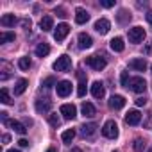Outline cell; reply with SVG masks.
<instances>
[{"label":"cell","mask_w":152,"mask_h":152,"mask_svg":"<svg viewBox=\"0 0 152 152\" xmlns=\"http://www.w3.org/2000/svg\"><path fill=\"white\" fill-rule=\"evenodd\" d=\"M102 134L106 138H109V140H115L118 136V125H116V122L115 120H107L104 124V127H102Z\"/></svg>","instance_id":"6da1fadb"},{"label":"cell","mask_w":152,"mask_h":152,"mask_svg":"<svg viewBox=\"0 0 152 152\" xmlns=\"http://www.w3.org/2000/svg\"><path fill=\"white\" fill-rule=\"evenodd\" d=\"M86 64H88L90 68H93V70L100 72V70H104V68H106V59H104V57H100V56H90V57H86Z\"/></svg>","instance_id":"7a4b0ae2"},{"label":"cell","mask_w":152,"mask_h":152,"mask_svg":"<svg viewBox=\"0 0 152 152\" xmlns=\"http://www.w3.org/2000/svg\"><path fill=\"white\" fill-rule=\"evenodd\" d=\"M72 68V59L68 56H59L57 61L54 63V70L56 72H68Z\"/></svg>","instance_id":"3957f363"},{"label":"cell","mask_w":152,"mask_h":152,"mask_svg":"<svg viewBox=\"0 0 152 152\" xmlns=\"http://www.w3.org/2000/svg\"><path fill=\"white\" fill-rule=\"evenodd\" d=\"M129 88H131L134 93H143V91L147 90V83H145L143 77H132V79L129 81Z\"/></svg>","instance_id":"277c9868"},{"label":"cell","mask_w":152,"mask_h":152,"mask_svg":"<svg viewBox=\"0 0 152 152\" xmlns=\"http://www.w3.org/2000/svg\"><path fill=\"white\" fill-rule=\"evenodd\" d=\"M143 39H145L143 27H132V29H129V41L131 43H141Z\"/></svg>","instance_id":"5b68a950"},{"label":"cell","mask_w":152,"mask_h":152,"mask_svg":"<svg viewBox=\"0 0 152 152\" xmlns=\"http://www.w3.org/2000/svg\"><path fill=\"white\" fill-rule=\"evenodd\" d=\"M59 113H61L66 120H73L75 116H77V107H75L73 104H63L61 109H59Z\"/></svg>","instance_id":"8992f818"},{"label":"cell","mask_w":152,"mask_h":152,"mask_svg":"<svg viewBox=\"0 0 152 152\" xmlns=\"http://www.w3.org/2000/svg\"><path fill=\"white\" fill-rule=\"evenodd\" d=\"M68 32H70V25L68 23H59L56 27V31H54V39L56 41H63L68 36Z\"/></svg>","instance_id":"52a82bcc"},{"label":"cell","mask_w":152,"mask_h":152,"mask_svg":"<svg viewBox=\"0 0 152 152\" xmlns=\"http://www.w3.org/2000/svg\"><path fill=\"white\" fill-rule=\"evenodd\" d=\"M56 91H57V95L59 97H68L70 93H72V83L70 81H61V83H57L56 84Z\"/></svg>","instance_id":"ba28073f"},{"label":"cell","mask_w":152,"mask_h":152,"mask_svg":"<svg viewBox=\"0 0 152 152\" xmlns=\"http://www.w3.org/2000/svg\"><path fill=\"white\" fill-rule=\"evenodd\" d=\"M140 122H141V113L138 109H132L125 115V124L127 125H138Z\"/></svg>","instance_id":"9c48e42d"},{"label":"cell","mask_w":152,"mask_h":152,"mask_svg":"<svg viewBox=\"0 0 152 152\" xmlns=\"http://www.w3.org/2000/svg\"><path fill=\"white\" fill-rule=\"evenodd\" d=\"M109 29H111L109 20L100 18V20H97V22H95V31H97L99 34H107V32H109Z\"/></svg>","instance_id":"30bf717a"},{"label":"cell","mask_w":152,"mask_h":152,"mask_svg":"<svg viewBox=\"0 0 152 152\" xmlns=\"http://www.w3.org/2000/svg\"><path fill=\"white\" fill-rule=\"evenodd\" d=\"M91 95H93L95 99H102V97L106 95V88H104V84H102L100 81H95V83L91 84Z\"/></svg>","instance_id":"8fae6325"},{"label":"cell","mask_w":152,"mask_h":152,"mask_svg":"<svg viewBox=\"0 0 152 152\" xmlns=\"http://www.w3.org/2000/svg\"><path fill=\"white\" fill-rule=\"evenodd\" d=\"M124 106H125V99H124L122 95H113V97L109 99V107H111V109L118 111V109H122Z\"/></svg>","instance_id":"7c38bea8"},{"label":"cell","mask_w":152,"mask_h":152,"mask_svg":"<svg viewBox=\"0 0 152 152\" xmlns=\"http://www.w3.org/2000/svg\"><path fill=\"white\" fill-rule=\"evenodd\" d=\"M7 127H11L15 132H18V134H25L27 132V127L22 124V122H18V120H7V122H4Z\"/></svg>","instance_id":"4fadbf2b"},{"label":"cell","mask_w":152,"mask_h":152,"mask_svg":"<svg viewBox=\"0 0 152 152\" xmlns=\"http://www.w3.org/2000/svg\"><path fill=\"white\" fill-rule=\"evenodd\" d=\"M88 20H90V15H88L86 9H83V7H77V9H75V22H77L79 25L86 23Z\"/></svg>","instance_id":"5bb4252c"},{"label":"cell","mask_w":152,"mask_h":152,"mask_svg":"<svg viewBox=\"0 0 152 152\" xmlns=\"http://www.w3.org/2000/svg\"><path fill=\"white\" fill-rule=\"evenodd\" d=\"M129 66H131L132 70H136V72H145V70H147V61H145L143 57H136V59H132V61L129 63Z\"/></svg>","instance_id":"9a60e30c"},{"label":"cell","mask_w":152,"mask_h":152,"mask_svg":"<svg viewBox=\"0 0 152 152\" xmlns=\"http://www.w3.org/2000/svg\"><path fill=\"white\" fill-rule=\"evenodd\" d=\"M77 77H79V88H77V97H84L86 95V77L83 72H77Z\"/></svg>","instance_id":"2e32d148"},{"label":"cell","mask_w":152,"mask_h":152,"mask_svg":"<svg viewBox=\"0 0 152 152\" xmlns=\"http://www.w3.org/2000/svg\"><path fill=\"white\" fill-rule=\"evenodd\" d=\"M39 27H41L43 32L52 31V29H54V18H52V16H43L41 22H39Z\"/></svg>","instance_id":"e0dca14e"},{"label":"cell","mask_w":152,"mask_h":152,"mask_svg":"<svg viewBox=\"0 0 152 152\" xmlns=\"http://www.w3.org/2000/svg\"><path fill=\"white\" fill-rule=\"evenodd\" d=\"M93 45V39H91V36L90 34H84V32H81L79 34V47L81 48H90Z\"/></svg>","instance_id":"ac0fdd59"},{"label":"cell","mask_w":152,"mask_h":152,"mask_svg":"<svg viewBox=\"0 0 152 152\" xmlns=\"http://www.w3.org/2000/svg\"><path fill=\"white\" fill-rule=\"evenodd\" d=\"M95 131H97V124H95V122L84 124V125L81 127V132H83V136H91V134H95Z\"/></svg>","instance_id":"d6986e66"},{"label":"cell","mask_w":152,"mask_h":152,"mask_svg":"<svg viewBox=\"0 0 152 152\" xmlns=\"http://www.w3.org/2000/svg\"><path fill=\"white\" fill-rule=\"evenodd\" d=\"M16 23V16L15 15H4L2 18H0V25L2 27H13Z\"/></svg>","instance_id":"ffe728a7"},{"label":"cell","mask_w":152,"mask_h":152,"mask_svg":"<svg viewBox=\"0 0 152 152\" xmlns=\"http://www.w3.org/2000/svg\"><path fill=\"white\" fill-rule=\"evenodd\" d=\"M81 111H83V115H84V116H88V118L95 116V106H93V104H90V102H84V104L81 106Z\"/></svg>","instance_id":"44dd1931"},{"label":"cell","mask_w":152,"mask_h":152,"mask_svg":"<svg viewBox=\"0 0 152 152\" xmlns=\"http://www.w3.org/2000/svg\"><path fill=\"white\" fill-rule=\"evenodd\" d=\"M109 45H111V48H113L115 52H122V50L125 48V43H124V39H122V38H113Z\"/></svg>","instance_id":"7402d4cb"},{"label":"cell","mask_w":152,"mask_h":152,"mask_svg":"<svg viewBox=\"0 0 152 152\" xmlns=\"http://www.w3.org/2000/svg\"><path fill=\"white\" fill-rule=\"evenodd\" d=\"M50 54V47L47 45V43H39L38 47H36V56L38 57H47Z\"/></svg>","instance_id":"603a6c76"},{"label":"cell","mask_w":152,"mask_h":152,"mask_svg":"<svg viewBox=\"0 0 152 152\" xmlns=\"http://www.w3.org/2000/svg\"><path fill=\"white\" fill-rule=\"evenodd\" d=\"M50 109V100L43 99V100H36V111L38 113H47Z\"/></svg>","instance_id":"cb8c5ba5"},{"label":"cell","mask_w":152,"mask_h":152,"mask_svg":"<svg viewBox=\"0 0 152 152\" xmlns=\"http://www.w3.org/2000/svg\"><path fill=\"white\" fill-rule=\"evenodd\" d=\"M27 90V79H18L15 84V95H22Z\"/></svg>","instance_id":"d4e9b609"},{"label":"cell","mask_w":152,"mask_h":152,"mask_svg":"<svg viewBox=\"0 0 152 152\" xmlns=\"http://www.w3.org/2000/svg\"><path fill=\"white\" fill-rule=\"evenodd\" d=\"M75 138V131L73 129H66L63 134H61V140H63V143H72V140Z\"/></svg>","instance_id":"484cf974"},{"label":"cell","mask_w":152,"mask_h":152,"mask_svg":"<svg viewBox=\"0 0 152 152\" xmlns=\"http://www.w3.org/2000/svg\"><path fill=\"white\" fill-rule=\"evenodd\" d=\"M48 124H50L52 127H59V125H61V118L57 116V113H50V115H48Z\"/></svg>","instance_id":"4316f807"},{"label":"cell","mask_w":152,"mask_h":152,"mask_svg":"<svg viewBox=\"0 0 152 152\" xmlns=\"http://www.w3.org/2000/svg\"><path fill=\"white\" fill-rule=\"evenodd\" d=\"M0 100H2L4 104H11V102H13V100H11V97H9L7 88H2V90H0Z\"/></svg>","instance_id":"83f0119b"},{"label":"cell","mask_w":152,"mask_h":152,"mask_svg":"<svg viewBox=\"0 0 152 152\" xmlns=\"http://www.w3.org/2000/svg\"><path fill=\"white\" fill-rule=\"evenodd\" d=\"M116 18H118V22H120V23H127V22L131 20V13H127L125 9H122V11L118 13V16H116Z\"/></svg>","instance_id":"f1b7e54d"},{"label":"cell","mask_w":152,"mask_h":152,"mask_svg":"<svg viewBox=\"0 0 152 152\" xmlns=\"http://www.w3.org/2000/svg\"><path fill=\"white\" fill-rule=\"evenodd\" d=\"M31 59L29 57H20V61H18V66H20V70H29L31 68Z\"/></svg>","instance_id":"f546056e"},{"label":"cell","mask_w":152,"mask_h":152,"mask_svg":"<svg viewBox=\"0 0 152 152\" xmlns=\"http://www.w3.org/2000/svg\"><path fill=\"white\" fill-rule=\"evenodd\" d=\"M7 41H15V32H2L0 34V43H7Z\"/></svg>","instance_id":"4dcf8cb0"},{"label":"cell","mask_w":152,"mask_h":152,"mask_svg":"<svg viewBox=\"0 0 152 152\" xmlns=\"http://www.w3.org/2000/svg\"><path fill=\"white\" fill-rule=\"evenodd\" d=\"M132 147H134V150H136V152H141V150L145 148V141H143L141 138H136V140H134V145H132Z\"/></svg>","instance_id":"1f68e13d"},{"label":"cell","mask_w":152,"mask_h":152,"mask_svg":"<svg viewBox=\"0 0 152 152\" xmlns=\"http://www.w3.org/2000/svg\"><path fill=\"white\" fill-rule=\"evenodd\" d=\"M129 72H122V75H120V84L122 86H125V88H129Z\"/></svg>","instance_id":"d6a6232c"},{"label":"cell","mask_w":152,"mask_h":152,"mask_svg":"<svg viewBox=\"0 0 152 152\" xmlns=\"http://www.w3.org/2000/svg\"><path fill=\"white\" fill-rule=\"evenodd\" d=\"M52 84H56V79H54V77H47V79L43 81V86H47V88L52 86Z\"/></svg>","instance_id":"836d02e7"},{"label":"cell","mask_w":152,"mask_h":152,"mask_svg":"<svg viewBox=\"0 0 152 152\" xmlns=\"http://www.w3.org/2000/svg\"><path fill=\"white\" fill-rule=\"evenodd\" d=\"M104 7H113L115 6V2H113V0H102V2H100Z\"/></svg>","instance_id":"e575fe53"},{"label":"cell","mask_w":152,"mask_h":152,"mask_svg":"<svg viewBox=\"0 0 152 152\" xmlns=\"http://www.w3.org/2000/svg\"><path fill=\"white\" fill-rule=\"evenodd\" d=\"M147 104V100L143 99V97H140V99H136V106H145Z\"/></svg>","instance_id":"d590c367"},{"label":"cell","mask_w":152,"mask_h":152,"mask_svg":"<svg viewBox=\"0 0 152 152\" xmlns=\"http://www.w3.org/2000/svg\"><path fill=\"white\" fill-rule=\"evenodd\" d=\"M18 145H20V147H29V141H27L25 138H22V140L18 141Z\"/></svg>","instance_id":"8d00e7d4"},{"label":"cell","mask_w":152,"mask_h":152,"mask_svg":"<svg viewBox=\"0 0 152 152\" xmlns=\"http://www.w3.org/2000/svg\"><path fill=\"white\" fill-rule=\"evenodd\" d=\"M56 13H57V16H61V18H64V16H66V15H64V11H63L61 7H57V9H56Z\"/></svg>","instance_id":"74e56055"},{"label":"cell","mask_w":152,"mask_h":152,"mask_svg":"<svg viewBox=\"0 0 152 152\" xmlns=\"http://www.w3.org/2000/svg\"><path fill=\"white\" fill-rule=\"evenodd\" d=\"M22 25H23L25 29H31V20H22Z\"/></svg>","instance_id":"f35d334b"},{"label":"cell","mask_w":152,"mask_h":152,"mask_svg":"<svg viewBox=\"0 0 152 152\" xmlns=\"http://www.w3.org/2000/svg\"><path fill=\"white\" fill-rule=\"evenodd\" d=\"M2 141H4V143H9V141H11V136H9V134H4V136H2Z\"/></svg>","instance_id":"ab89813d"},{"label":"cell","mask_w":152,"mask_h":152,"mask_svg":"<svg viewBox=\"0 0 152 152\" xmlns=\"http://www.w3.org/2000/svg\"><path fill=\"white\" fill-rule=\"evenodd\" d=\"M145 16H147V22H148V23H152V11H148Z\"/></svg>","instance_id":"60d3db41"},{"label":"cell","mask_w":152,"mask_h":152,"mask_svg":"<svg viewBox=\"0 0 152 152\" xmlns=\"http://www.w3.org/2000/svg\"><path fill=\"white\" fill-rule=\"evenodd\" d=\"M70 152H83V150H81V148H77V147H75V148H72Z\"/></svg>","instance_id":"b9f144b4"},{"label":"cell","mask_w":152,"mask_h":152,"mask_svg":"<svg viewBox=\"0 0 152 152\" xmlns=\"http://www.w3.org/2000/svg\"><path fill=\"white\" fill-rule=\"evenodd\" d=\"M6 152H20L18 148H9V150H6Z\"/></svg>","instance_id":"7bdbcfd3"},{"label":"cell","mask_w":152,"mask_h":152,"mask_svg":"<svg viewBox=\"0 0 152 152\" xmlns=\"http://www.w3.org/2000/svg\"><path fill=\"white\" fill-rule=\"evenodd\" d=\"M47 152H56V148H48V150H47Z\"/></svg>","instance_id":"ee69618b"},{"label":"cell","mask_w":152,"mask_h":152,"mask_svg":"<svg viewBox=\"0 0 152 152\" xmlns=\"http://www.w3.org/2000/svg\"><path fill=\"white\" fill-rule=\"evenodd\" d=\"M148 152H152V150H148Z\"/></svg>","instance_id":"f6af8a7d"},{"label":"cell","mask_w":152,"mask_h":152,"mask_svg":"<svg viewBox=\"0 0 152 152\" xmlns=\"http://www.w3.org/2000/svg\"><path fill=\"white\" fill-rule=\"evenodd\" d=\"M150 70H152V66H150Z\"/></svg>","instance_id":"bcb514c9"},{"label":"cell","mask_w":152,"mask_h":152,"mask_svg":"<svg viewBox=\"0 0 152 152\" xmlns=\"http://www.w3.org/2000/svg\"><path fill=\"white\" fill-rule=\"evenodd\" d=\"M115 152H118V150H115Z\"/></svg>","instance_id":"7dc6e473"}]
</instances>
